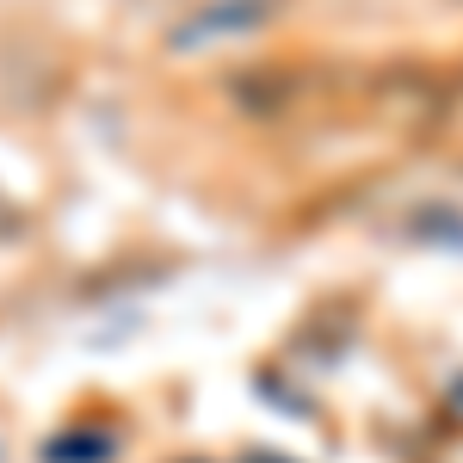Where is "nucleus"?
Wrapping results in <instances>:
<instances>
[{
    "instance_id": "obj_1",
    "label": "nucleus",
    "mask_w": 463,
    "mask_h": 463,
    "mask_svg": "<svg viewBox=\"0 0 463 463\" xmlns=\"http://www.w3.org/2000/svg\"><path fill=\"white\" fill-rule=\"evenodd\" d=\"M272 6H279V0H211L204 13H192V19L174 32V43H179V50H192V43H216V37L260 32V25L272 19Z\"/></svg>"
},
{
    "instance_id": "obj_2",
    "label": "nucleus",
    "mask_w": 463,
    "mask_h": 463,
    "mask_svg": "<svg viewBox=\"0 0 463 463\" xmlns=\"http://www.w3.org/2000/svg\"><path fill=\"white\" fill-rule=\"evenodd\" d=\"M13 241H25V211L0 192V248H13Z\"/></svg>"
},
{
    "instance_id": "obj_3",
    "label": "nucleus",
    "mask_w": 463,
    "mask_h": 463,
    "mask_svg": "<svg viewBox=\"0 0 463 463\" xmlns=\"http://www.w3.org/2000/svg\"><path fill=\"white\" fill-rule=\"evenodd\" d=\"M458 6H463V0H458Z\"/></svg>"
}]
</instances>
